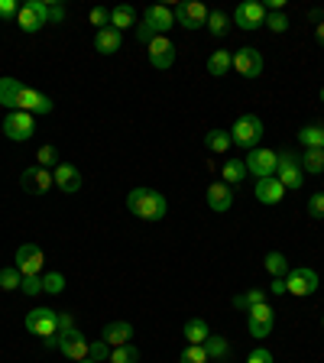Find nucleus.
Listing matches in <instances>:
<instances>
[{
    "label": "nucleus",
    "mask_w": 324,
    "mask_h": 363,
    "mask_svg": "<svg viewBox=\"0 0 324 363\" xmlns=\"http://www.w3.org/2000/svg\"><path fill=\"white\" fill-rule=\"evenodd\" d=\"M26 331L39 334V337H52V334H59V315H55L52 308L26 311Z\"/></svg>",
    "instance_id": "9"
},
{
    "label": "nucleus",
    "mask_w": 324,
    "mask_h": 363,
    "mask_svg": "<svg viewBox=\"0 0 324 363\" xmlns=\"http://www.w3.org/2000/svg\"><path fill=\"white\" fill-rule=\"evenodd\" d=\"M36 166H43V169H55V166H59V150H55L52 143L39 146V152H36Z\"/></svg>",
    "instance_id": "39"
},
{
    "label": "nucleus",
    "mask_w": 324,
    "mask_h": 363,
    "mask_svg": "<svg viewBox=\"0 0 324 363\" xmlns=\"http://www.w3.org/2000/svg\"><path fill=\"white\" fill-rule=\"evenodd\" d=\"M20 13V4H16V0H0V16H4V20H10V16H16Z\"/></svg>",
    "instance_id": "47"
},
{
    "label": "nucleus",
    "mask_w": 324,
    "mask_h": 363,
    "mask_svg": "<svg viewBox=\"0 0 324 363\" xmlns=\"http://www.w3.org/2000/svg\"><path fill=\"white\" fill-rule=\"evenodd\" d=\"M286 292L289 295H298V298H305V295H315L318 292V272L308 269V266H295V269H289Z\"/></svg>",
    "instance_id": "7"
},
{
    "label": "nucleus",
    "mask_w": 324,
    "mask_h": 363,
    "mask_svg": "<svg viewBox=\"0 0 324 363\" xmlns=\"http://www.w3.org/2000/svg\"><path fill=\"white\" fill-rule=\"evenodd\" d=\"M16 111L33 113V117H43V113H52V98H49V94H43V91L23 88L20 101H16Z\"/></svg>",
    "instance_id": "16"
},
{
    "label": "nucleus",
    "mask_w": 324,
    "mask_h": 363,
    "mask_svg": "<svg viewBox=\"0 0 324 363\" xmlns=\"http://www.w3.org/2000/svg\"><path fill=\"white\" fill-rule=\"evenodd\" d=\"M20 185H23V191H30V195H45V191L52 189L55 182H52V172H49V169L30 166V169H23Z\"/></svg>",
    "instance_id": "14"
},
{
    "label": "nucleus",
    "mask_w": 324,
    "mask_h": 363,
    "mask_svg": "<svg viewBox=\"0 0 324 363\" xmlns=\"http://www.w3.org/2000/svg\"><path fill=\"white\" fill-rule=\"evenodd\" d=\"M308 218H315V220L324 218V191H315L308 198Z\"/></svg>",
    "instance_id": "44"
},
{
    "label": "nucleus",
    "mask_w": 324,
    "mask_h": 363,
    "mask_svg": "<svg viewBox=\"0 0 324 363\" xmlns=\"http://www.w3.org/2000/svg\"><path fill=\"white\" fill-rule=\"evenodd\" d=\"M269 292H272V295H289V292H286V279H272V282H269Z\"/></svg>",
    "instance_id": "51"
},
{
    "label": "nucleus",
    "mask_w": 324,
    "mask_h": 363,
    "mask_svg": "<svg viewBox=\"0 0 324 363\" xmlns=\"http://www.w3.org/2000/svg\"><path fill=\"white\" fill-rule=\"evenodd\" d=\"M20 292L23 295H39L43 292V276H23V282H20Z\"/></svg>",
    "instance_id": "43"
},
{
    "label": "nucleus",
    "mask_w": 324,
    "mask_h": 363,
    "mask_svg": "<svg viewBox=\"0 0 324 363\" xmlns=\"http://www.w3.org/2000/svg\"><path fill=\"white\" fill-rule=\"evenodd\" d=\"M91 26L107 30V26H111V10H107V7H94V10H91Z\"/></svg>",
    "instance_id": "45"
},
{
    "label": "nucleus",
    "mask_w": 324,
    "mask_h": 363,
    "mask_svg": "<svg viewBox=\"0 0 324 363\" xmlns=\"http://www.w3.org/2000/svg\"><path fill=\"white\" fill-rule=\"evenodd\" d=\"M234 23L247 33L259 30V26L266 23V7L259 4V0H247V4H240V7L234 10Z\"/></svg>",
    "instance_id": "11"
},
{
    "label": "nucleus",
    "mask_w": 324,
    "mask_h": 363,
    "mask_svg": "<svg viewBox=\"0 0 324 363\" xmlns=\"http://www.w3.org/2000/svg\"><path fill=\"white\" fill-rule=\"evenodd\" d=\"M65 20V7L62 4H49V23H62Z\"/></svg>",
    "instance_id": "50"
},
{
    "label": "nucleus",
    "mask_w": 324,
    "mask_h": 363,
    "mask_svg": "<svg viewBox=\"0 0 324 363\" xmlns=\"http://www.w3.org/2000/svg\"><path fill=\"white\" fill-rule=\"evenodd\" d=\"M298 166H302V172L321 175L324 172V150H305L302 156H298Z\"/></svg>",
    "instance_id": "31"
},
{
    "label": "nucleus",
    "mask_w": 324,
    "mask_h": 363,
    "mask_svg": "<svg viewBox=\"0 0 324 363\" xmlns=\"http://www.w3.org/2000/svg\"><path fill=\"white\" fill-rule=\"evenodd\" d=\"M88 357L91 360H98V363L111 360V344H107V340H94V344H88Z\"/></svg>",
    "instance_id": "42"
},
{
    "label": "nucleus",
    "mask_w": 324,
    "mask_h": 363,
    "mask_svg": "<svg viewBox=\"0 0 324 363\" xmlns=\"http://www.w3.org/2000/svg\"><path fill=\"white\" fill-rule=\"evenodd\" d=\"M321 10H324V7H321Z\"/></svg>",
    "instance_id": "58"
},
{
    "label": "nucleus",
    "mask_w": 324,
    "mask_h": 363,
    "mask_svg": "<svg viewBox=\"0 0 324 363\" xmlns=\"http://www.w3.org/2000/svg\"><path fill=\"white\" fill-rule=\"evenodd\" d=\"M276 156H279V162H276V179L292 191L302 189L305 172H302V166H298V156H292V150H282V152H276Z\"/></svg>",
    "instance_id": "6"
},
{
    "label": "nucleus",
    "mask_w": 324,
    "mask_h": 363,
    "mask_svg": "<svg viewBox=\"0 0 324 363\" xmlns=\"http://www.w3.org/2000/svg\"><path fill=\"white\" fill-rule=\"evenodd\" d=\"M121 45H123V33H117L113 26H107V30H98V33H94V49H98L101 55L121 52Z\"/></svg>",
    "instance_id": "23"
},
{
    "label": "nucleus",
    "mask_w": 324,
    "mask_h": 363,
    "mask_svg": "<svg viewBox=\"0 0 324 363\" xmlns=\"http://www.w3.org/2000/svg\"><path fill=\"white\" fill-rule=\"evenodd\" d=\"M43 292L62 295V292H65V276H62V272H45V276H43Z\"/></svg>",
    "instance_id": "41"
},
{
    "label": "nucleus",
    "mask_w": 324,
    "mask_h": 363,
    "mask_svg": "<svg viewBox=\"0 0 324 363\" xmlns=\"http://www.w3.org/2000/svg\"><path fill=\"white\" fill-rule=\"evenodd\" d=\"M130 337H133V325L130 321H111L101 331V340H107L111 347H123V344H130Z\"/></svg>",
    "instance_id": "22"
},
{
    "label": "nucleus",
    "mask_w": 324,
    "mask_h": 363,
    "mask_svg": "<svg viewBox=\"0 0 324 363\" xmlns=\"http://www.w3.org/2000/svg\"><path fill=\"white\" fill-rule=\"evenodd\" d=\"M263 302H266V292H263V289H250V292L234 295V308H240V311H250L253 305H263Z\"/></svg>",
    "instance_id": "35"
},
{
    "label": "nucleus",
    "mask_w": 324,
    "mask_h": 363,
    "mask_svg": "<svg viewBox=\"0 0 324 363\" xmlns=\"http://www.w3.org/2000/svg\"><path fill=\"white\" fill-rule=\"evenodd\" d=\"M321 104H324V88H321Z\"/></svg>",
    "instance_id": "55"
},
{
    "label": "nucleus",
    "mask_w": 324,
    "mask_h": 363,
    "mask_svg": "<svg viewBox=\"0 0 324 363\" xmlns=\"http://www.w3.org/2000/svg\"><path fill=\"white\" fill-rule=\"evenodd\" d=\"M234 68L240 72V78H259L263 75V55L253 45H243L234 52Z\"/></svg>",
    "instance_id": "15"
},
{
    "label": "nucleus",
    "mask_w": 324,
    "mask_h": 363,
    "mask_svg": "<svg viewBox=\"0 0 324 363\" xmlns=\"http://www.w3.org/2000/svg\"><path fill=\"white\" fill-rule=\"evenodd\" d=\"M23 88L26 84L20 78H0V104L7 107V111H16V101H20Z\"/></svg>",
    "instance_id": "24"
},
{
    "label": "nucleus",
    "mask_w": 324,
    "mask_h": 363,
    "mask_svg": "<svg viewBox=\"0 0 324 363\" xmlns=\"http://www.w3.org/2000/svg\"><path fill=\"white\" fill-rule=\"evenodd\" d=\"M204 350H208V360H214V363H224L230 357V344L220 334H211V337L204 340Z\"/></svg>",
    "instance_id": "29"
},
{
    "label": "nucleus",
    "mask_w": 324,
    "mask_h": 363,
    "mask_svg": "<svg viewBox=\"0 0 324 363\" xmlns=\"http://www.w3.org/2000/svg\"><path fill=\"white\" fill-rule=\"evenodd\" d=\"M289 269H292V266H289V259L282 257L279 250H272V253H266V272H269L272 279H286Z\"/></svg>",
    "instance_id": "30"
},
{
    "label": "nucleus",
    "mask_w": 324,
    "mask_h": 363,
    "mask_svg": "<svg viewBox=\"0 0 324 363\" xmlns=\"http://www.w3.org/2000/svg\"><path fill=\"white\" fill-rule=\"evenodd\" d=\"M230 68H234V52H227V49H214L211 59H208V72H211L214 78H224Z\"/></svg>",
    "instance_id": "26"
},
{
    "label": "nucleus",
    "mask_w": 324,
    "mask_h": 363,
    "mask_svg": "<svg viewBox=\"0 0 324 363\" xmlns=\"http://www.w3.org/2000/svg\"><path fill=\"white\" fill-rule=\"evenodd\" d=\"M208 33L224 39L227 33H230V16H227L224 10H211V13H208Z\"/></svg>",
    "instance_id": "34"
},
{
    "label": "nucleus",
    "mask_w": 324,
    "mask_h": 363,
    "mask_svg": "<svg viewBox=\"0 0 324 363\" xmlns=\"http://www.w3.org/2000/svg\"><path fill=\"white\" fill-rule=\"evenodd\" d=\"M204 146H208L211 152H227L230 146H234V140H230L227 130H208V133H204Z\"/></svg>",
    "instance_id": "32"
},
{
    "label": "nucleus",
    "mask_w": 324,
    "mask_h": 363,
    "mask_svg": "<svg viewBox=\"0 0 324 363\" xmlns=\"http://www.w3.org/2000/svg\"><path fill=\"white\" fill-rule=\"evenodd\" d=\"M13 266L23 272V276H43V266H45L43 247H39V243H23V247L16 250Z\"/></svg>",
    "instance_id": "8"
},
{
    "label": "nucleus",
    "mask_w": 324,
    "mask_h": 363,
    "mask_svg": "<svg viewBox=\"0 0 324 363\" xmlns=\"http://www.w3.org/2000/svg\"><path fill=\"white\" fill-rule=\"evenodd\" d=\"M321 328H324V315H321Z\"/></svg>",
    "instance_id": "56"
},
{
    "label": "nucleus",
    "mask_w": 324,
    "mask_h": 363,
    "mask_svg": "<svg viewBox=\"0 0 324 363\" xmlns=\"http://www.w3.org/2000/svg\"><path fill=\"white\" fill-rule=\"evenodd\" d=\"M136 39H140V43H143V45H150L152 39H156V33H152V26H150V23H140V26H136Z\"/></svg>",
    "instance_id": "46"
},
{
    "label": "nucleus",
    "mask_w": 324,
    "mask_h": 363,
    "mask_svg": "<svg viewBox=\"0 0 324 363\" xmlns=\"http://www.w3.org/2000/svg\"><path fill=\"white\" fill-rule=\"evenodd\" d=\"M269 33H286L289 30V16L282 10H266V23H263Z\"/></svg>",
    "instance_id": "38"
},
{
    "label": "nucleus",
    "mask_w": 324,
    "mask_h": 363,
    "mask_svg": "<svg viewBox=\"0 0 324 363\" xmlns=\"http://www.w3.org/2000/svg\"><path fill=\"white\" fill-rule=\"evenodd\" d=\"M20 282H23V272L16 269V266H4V269H0V289H4V292L20 289Z\"/></svg>",
    "instance_id": "36"
},
{
    "label": "nucleus",
    "mask_w": 324,
    "mask_h": 363,
    "mask_svg": "<svg viewBox=\"0 0 324 363\" xmlns=\"http://www.w3.org/2000/svg\"><path fill=\"white\" fill-rule=\"evenodd\" d=\"M45 347H59V334H52V337H43Z\"/></svg>",
    "instance_id": "53"
},
{
    "label": "nucleus",
    "mask_w": 324,
    "mask_h": 363,
    "mask_svg": "<svg viewBox=\"0 0 324 363\" xmlns=\"http://www.w3.org/2000/svg\"><path fill=\"white\" fill-rule=\"evenodd\" d=\"M16 26L23 33H39L43 26H49V4L45 0H26V4H20Z\"/></svg>",
    "instance_id": "3"
},
{
    "label": "nucleus",
    "mask_w": 324,
    "mask_h": 363,
    "mask_svg": "<svg viewBox=\"0 0 324 363\" xmlns=\"http://www.w3.org/2000/svg\"><path fill=\"white\" fill-rule=\"evenodd\" d=\"M52 182L59 191L75 195V191L82 189V172H78V166H72V162H59V166L52 169Z\"/></svg>",
    "instance_id": "19"
},
{
    "label": "nucleus",
    "mask_w": 324,
    "mask_h": 363,
    "mask_svg": "<svg viewBox=\"0 0 324 363\" xmlns=\"http://www.w3.org/2000/svg\"><path fill=\"white\" fill-rule=\"evenodd\" d=\"M181 334H185V340H189V344H204V340L211 337V328H208V321H204V318H189V321H185V328H181Z\"/></svg>",
    "instance_id": "25"
},
{
    "label": "nucleus",
    "mask_w": 324,
    "mask_h": 363,
    "mask_svg": "<svg viewBox=\"0 0 324 363\" xmlns=\"http://www.w3.org/2000/svg\"><path fill=\"white\" fill-rule=\"evenodd\" d=\"M78 363H98V360H91V357H84V360H78Z\"/></svg>",
    "instance_id": "54"
},
{
    "label": "nucleus",
    "mask_w": 324,
    "mask_h": 363,
    "mask_svg": "<svg viewBox=\"0 0 324 363\" xmlns=\"http://www.w3.org/2000/svg\"><path fill=\"white\" fill-rule=\"evenodd\" d=\"M272 325H276V311L269 308V305H253V308L247 311V328L253 337H269Z\"/></svg>",
    "instance_id": "12"
},
{
    "label": "nucleus",
    "mask_w": 324,
    "mask_h": 363,
    "mask_svg": "<svg viewBox=\"0 0 324 363\" xmlns=\"http://www.w3.org/2000/svg\"><path fill=\"white\" fill-rule=\"evenodd\" d=\"M172 13L181 30H201V26H208V13L211 10L204 4H198V0H181L179 7H172Z\"/></svg>",
    "instance_id": "5"
},
{
    "label": "nucleus",
    "mask_w": 324,
    "mask_h": 363,
    "mask_svg": "<svg viewBox=\"0 0 324 363\" xmlns=\"http://www.w3.org/2000/svg\"><path fill=\"white\" fill-rule=\"evenodd\" d=\"M127 211L140 220H162L169 211V201L156 189H133L127 195Z\"/></svg>",
    "instance_id": "1"
},
{
    "label": "nucleus",
    "mask_w": 324,
    "mask_h": 363,
    "mask_svg": "<svg viewBox=\"0 0 324 363\" xmlns=\"http://www.w3.org/2000/svg\"><path fill=\"white\" fill-rule=\"evenodd\" d=\"M55 315H59V334H62V331H72V328H75V318L68 315V311H55Z\"/></svg>",
    "instance_id": "49"
},
{
    "label": "nucleus",
    "mask_w": 324,
    "mask_h": 363,
    "mask_svg": "<svg viewBox=\"0 0 324 363\" xmlns=\"http://www.w3.org/2000/svg\"><path fill=\"white\" fill-rule=\"evenodd\" d=\"M150 65L152 68H159V72H166V68H172V62H175V45L169 43V36H156L150 45Z\"/></svg>",
    "instance_id": "18"
},
{
    "label": "nucleus",
    "mask_w": 324,
    "mask_h": 363,
    "mask_svg": "<svg viewBox=\"0 0 324 363\" xmlns=\"http://www.w3.org/2000/svg\"><path fill=\"white\" fill-rule=\"evenodd\" d=\"M263 121H259L257 113H243L237 117V123L230 127V140H234L240 150H257V143L263 140Z\"/></svg>",
    "instance_id": "2"
},
{
    "label": "nucleus",
    "mask_w": 324,
    "mask_h": 363,
    "mask_svg": "<svg viewBox=\"0 0 324 363\" xmlns=\"http://www.w3.org/2000/svg\"><path fill=\"white\" fill-rule=\"evenodd\" d=\"M247 363H272V354H269L266 347H257L253 354L247 357Z\"/></svg>",
    "instance_id": "48"
},
{
    "label": "nucleus",
    "mask_w": 324,
    "mask_h": 363,
    "mask_svg": "<svg viewBox=\"0 0 324 363\" xmlns=\"http://www.w3.org/2000/svg\"><path fill=\"white\" fill-rule=\"evenodd\" d=\"M298 143L305 150H324V127L321 123H308V127L298 130Z\"/></svg>",
    "instance_id": "28"
},
{
    "label": "nucleus",
    "mask_w": 324,
    "mask_h": 363,
    "mask_svg": "<svg viewBox=\"0 0 324 363\" xmlns=\"http://www.w3.org/2000/svg\"><path fill=\"white\" fill-rule=\"evenodd\" d=\"M276 162H279V156H276L272 150H250V156L243 159L247 172L257 175V179H269V175H276Z\"/></svg>",
    "instance_id": "10"
},
{
    "label": "nucleus",
    "mask_w": 324,
    "mask_h": 363,
    "mask_svg": "<svg viewBox=\"0 0 324 363\" xmlns=\"http://www.w3.org/2000/svg\"><path fill=\"white\" fill-rule=\"evenodd\" d=\"M220 172H224V182L227 185H230V189H234L237 182H243L247 179V166H243V159H237V156H230L224 162V169H220Z\"/></svg>",
    "instance_id": "33"
},
{
    "label": "nucleus",
    "mask_w": 324,
    "mask_h": 363,
    "mask_svg": "<svg viewBox=\"0 0 324 363\" xmlns=\"http://www.w3.org/2000/svg\"><path fill=\"white\" fill-rule=\"evenodd\" d=\"M33 133H36V117H33V113L7 111V117H4V136H7V140L26 143Z\"/></svg>",
    "instance_id": "4"
},
{
    "label": "nucleus",
    "mask_w": 324,
    "mask_h": 363,
    "mask_svg": "<svg viewBox=\"0 0 324 363\" xmlns=\"http://www.w3.org/2000/svg\"><path fill=\"white\" fill-rule=\"evenodd\" d=\"M315 39H318V45H324V20L315 26Z\"/></svg>",
    "instance_id": "52"
},
{
    "label": "nucleus",
    "mask_w": 324,
    "mask_h": 363,
    "mask_svg": "<svg viewBox=\"0 0 324 363\" xmlns=\"http://www.w3.org/2000/svg\"><path fill=\"white\" fill-rule=\"evenodd\" d=\"M59 354L68 357L72 363H78V360H84V357H88V340H84V334L78 331V328L59 334Z\"/></svg>",
    "instance_id": "13"
},
{
    "label": "nucleus",
    "mask_w": 324,
    "mask_h": 363,
    "mask_svg": "<svg viewBox=\"0 0 324 363\" xmlns=\"http://www.w3.org/2000/svg\"><path fill=\"white\" fill-rule=\"evenodd\" d=\"M111 363H140V350L133 344H123V347H111Z\"/></svg>",
    "instance_id": "37"
},
{
    "label": "nucleus",
    "mask_w": 324,
    "mask_h": 363,
    "mask_svg": "<svg viewBox=\"0 0 324 363\" xmlns=\"http://www.w3.org/2000/svg\"><path fill=\"white\" fill-rule=\"evenodd\" d=\"M253 195H257L259 204H279L282 198H286V185H282L276 175H269V179H257Z\"/></svg>",
    "instance_id": "21"
},
{
    "label": "nucleus",
    "mask_w": 324,
    "mask_h": 363,
    "mask_svg": "<svg viewBox=\"0 0 324 363\" xmlns=\"http://www.w3.org/2000/svg\"><path fill=\"white\" fill-rule=\"evenodd\" d=\"M143 23H150L156 36H166V33L175 26V13H172V7H166V4H152V7L143 10Z\"/></svg>",
    "instance_id": "17"
},
{
    "label": "nucleus",
    "mask_w": 324,
    "mask_h": 363,
    "mask_svg": "<svg viewBox=\"0 0 324 363\" xmlns=\"http://www.w3.org/2000/svg\"><path fill=\"white\" fill-rule=\"evenodd\" d=\"M136 23V10L130 7V4H117V7L111 10V26L117 33H123V30H130Z\"/></svg>",
    "instance_id": "27"
},
{
    "label": "nucleus",
    "mask_w": 324,
    "mask_h": 363,
    "mask_svg": "<svg viewBox=\"0 0 324 363\" xmlns=\"http://www.w3.org/2000/svg\"><path fill=\"white\" fill-rule=\"evenodd\" d=\"M321 331H324V328H321Z\"/></svg>",
    "instance_id": "57"
},
{
    "label": "nucleus",
    "mask_w": 324,
    "mask_h": 363,
    "mask_svg": "<svg viewBox=\"0 0 324 363\" xmlns=\"http://www.w3.org/2000/svg\"><path fill=\"white\" fill-rule=\"evenodd\" d=\"M204 198H208V208H211V211H218V214H224V211H230V208H234V189H230L227 182H211Z\"/></svg>",
    "instance_id": "20"
},
{
    "label": "nucleus",
    "mask_w": 324,
    "mask_h": 363,
    "mask_svg": "<svg viewBox=\"0 0 324 363\" xmlns=\"http://www.w3.org/2000/svg\"><path fill=\"white\" fill-rule=\"evenodd\" d=\"M179 363H211V360H208V350H204V344H189V347L181 350Z\"/></svg>",
    "instance_id": "40"
}]
</instances>
